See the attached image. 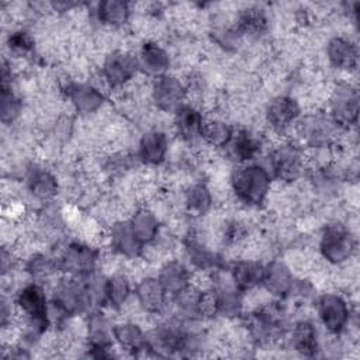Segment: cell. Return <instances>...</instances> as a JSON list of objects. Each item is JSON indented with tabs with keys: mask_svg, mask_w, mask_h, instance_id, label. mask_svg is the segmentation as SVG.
I'll return each mask as SVG.
<instances>
[{
	"mask_svg": "<svg viewBox=\"0 0 360 360\" xmlns=\"http://www.w3.org/2000/svg\"><path fill=\"white\" fill-rule=\"evenodd\" d=\"M273 186L274 180L267 167L257 162L235 165L228 176L231 194L248 210L264 207L270 198Z\"/></svg>",
	"mask_w": 360,
	"mask_h": 360,
	"instance_id": "obj_1",
	"label": "cell"
},
{
	"mask_svg": "<svg viewBox=\"0 0 360 360\" xmlns=\"http://www.w3.org/2000/svg\"><path fill=\"white\" fill-rule=\"evenodd\" d=\"M49 301L51 311L58 314V326L65 319L86 315L94 308L86 280L63 274L53 280Z\"/></svg>",
	"mask_w": 360,
	"mask_h": 360,
	"instance_id": "obj_2",
	"label": "cell"
},
{
	"mask_svg": "<svg viewBox=\"0 0 360 360\" xmlns=\"http://www.w3.org/2000/svg\"><path fill=\"white\" fill-rule=\"evenodd\" d=\"M266 167L273 180L283 184H292L301 180L308 172L305 149L292 138L274 139L266 155Z\"/></svg>",
	"mask_w": 360,
	"mask_h": 360,
	"instance_id": "obj_3",
	"label": "cell"
},
{
	"mask_svg": "<svg viewBox=\"0 0 360 360\" xmlns=\"http://www.w3.org/2000/svg\"><path fill=\"white\" fill-rule=\"evenodd\" d=\"M304 149H335L343 129L329 117L325 108H314L302 112L291 131Z\"/></svg>",
	"mask_w": 360,
	"mask_h": 360,
	"instance_id": "obj_4",
	"label": "cell"
},
{
	"mask_svg": "<svg viewBox=\"0 0 360 360\" xmlns=\"http://www.w3.org/2000/svg\"><path fill=\"white\" fill-rule=\"evenodd\" d=\"M346 221H326L318 236V255L332 267H339L356 257L357 236Z\"/></svg>",
	"mask_w": 360,
	"mask_h": 360,
	"instance_id": "obj_5",
	"label": "cell"
},
{
	"mask_svg": "<svg viewBox=\"0 0 360 360\" xmlns=\"http://www.w3.org/2000/svg\"><path fill=\"white\" fill-rule=\"evenodd\" d=\"M325 100V111L343 131L357 127L360 96L353 80L340 79L332 83Z\"/></svg>",
	"mask_w": 360,
	"mask_h": 360,
	"instance_id": "obj_6",
	"label": "cell"
},
{
	"mask_svg": "<svg viewBox=\"0 0 360 360\" xmlns=\"http://www.w3.org/2000/svg\"><path fill=\"white\" fill-rule=\"evenodd\" d=\"M205 290L211 297L215 316L232 321L242 315L243 291L238 288L228 269L221 267L208 274V285Z\"/></svg>",
	"mask_w": 360,
	"mask_h": 360,
	"instance_id": "obj_7",
	"label": "cell"
},
{
	"mask_svg": "<svg viewBox=\"0 0 360 360\" xmlns=\"http://www.w3.org/2000/svg\"><path fill=\"white\" fill-rule=\"evenodd\" d=\"M315 314L329 335H343L354 318L350 300L339 291H323L316 295Z\"/></svg>",
	"mask_w": 360,
	"mask_h": 360,
	"instance_id": "obj_8",
	"label": "cell"
},
{
	"mask_svg": "<svg viewBox=\"0 0 360 360\" xmlns=\"http://www.w3.org/2000/svg\"><path fill=\"white\" fill-rule=\"evenodd\" d=\"M302 112L301 101L295 96L288 93L274 94L263 107V122L269 132L277 136L276 139H281L292 131Z\"/></svg>",
	"mask_w": 360,
	"mask_h": 360,
	"instance_id": "obj_9",
	"label": "cell"
},
{
	"mask_svg": "<svg viewBox=\"0 0 360 360\" xmlns=\"http://www.w3.org/2000/svg\"><path fill=\"white\" fill-rule=\"evenodd\" d=\"M58 267L60 274L86 278L98 270L100 250L86 240H70L58 253Z\"/></svg>",
	"mask_w": 360,
	"mask_h": 360,
	"instance_id": "obj_10",
	"label": "cell"
},
{
	"mask_svg": "<svg viewBox=\"0 0 360 360\" xmlns=\"http://www.w3.org/2000/svg\"><path fill=\"white\" fill-rule=\"evenodd\" d=\"M98 75L108 90H124L139 75L135 51L114 48L103 56Z\"/></svg>",
	"mask_w": 360,
	"mask_h": 360,
	"instance_id": "obj_11",
	"label": "cell"
},
{
	"mask_svg": "<svg viewBox=\"0 0 360 360\" xmlns=\"http://www.w3.org/2000/svg\"><path fill=\"white\" fill-rule=\"evenodd\" d=\"M188 89L186 82L173 73L155 77L149 83L150 104L160 112L173 114L180 105L187 103Z\"/></svg>",
	"mask_w": 360,
	"mask_h": 360,
	"instance_id": "obj_12",
	"label": "cell"
},
{
	"mask_svg": "<svg viewBox=\"0 0 360 360\" xmlns=\"http://www.w3.org/2000/svg\"><path fill=\"white\" fill-rule=\"evenodd\" d=\"M62 94L70 108L82 115L90 117L104 105L107 94L91 80H75L68 77L62 83Z\"/></svg>",
	"mask_w": 360,
	"mask_h": 360,
	"instance_id": "obj_13",
	"label": "cell"
},
{
	"mask_svg": "<svg viewBox=\"0 0 360 360\" xmlns=\"http://www.w3.org/2000/svg\"><path fill=\"white\" fill-rule=\"evenodd\" d=\"M181 245L184 256L183 260L190 266V269H194L193 271L200 274H211L224 267L222 256L214 249V246H211L191 229L187 231Z\"/></svg>",
	"mask_w": 360,
	"mask_h": 360,
	"instance_id": "obj_14",
	"label": "cell"
},
{
	"mask_svg": "<svg viewBox=\"0 0 360 360\" xmlns=\"http://www.w3.org/2000/svg\"><path fill=\"white\" fill-rule=\"evenodd\" d=\"M22 181L28 195L42 204L55 201L60 191L59 177L52 169L42 163H28L22 173Z\"/></svg>",
	"mask_w": 360,
	"mask_h": 360,
	"instance_id": "obj_15",
	"label": "cell"
},
{
	"mask_svg": "<svg viewBox=\"0 0 360 360\" xmlns=\"http://www.w3.org/2000/svg\"><path fill=\"white\" fill-rule=\"evenodd\" d=\"M323 55L330 69L353 75L359 66V45L357 41L349 34H335L326 39Z\"/></svg>",
	"mask_w": 360,
	"mask_h": 360,
	"instance_id": "obj_16",
	"label": "cell"
},
{
	"mask_svg": "<svg viewBox=\"0 0 360 360\" xmlns=\"http://www.w3.org/2000/svg\"><path fill=\"white\" fill-rule=\"evenodd\" d=\"M321 333L311 318H298L288 326L283 343L300 356L315 357L321 354Z\"/></svg>",
	"mask_w": 360,
	"mask_h": 360,
	"instance_id": "obj_17",
	"label": "cell"
},
{
	"mask_svg": "<svg viewBox=\"0 0 360 360\" xmlns=\"http://www.w3.org/2000/svg\"><path fill=\"white\" fill-rule=\"evenodd\" d=\"M132 297L146 315H163L169 309L170 297L156 276L143 274L136 278Z\"/></svg>",
	"mask_w": 360,
	"mask_h": 360,
	"instance_id": "obj_18",
	"label": "cell"
},
{
	"mask_svg": "<svg viewBox=\"0 0 360 360\" xmlns=\"http://www.w3.org/2000/svg\"><path fill=\"white\" fill-rule=\"evenodd\" d=\"M105 245L110 248L112 255L121 259H142L143 245L132 232L127 218H121L110 224V226L105 229Z\"/></svg>",
	"mask_w": 360,
	"mask_h": 360,
	"instance_id": "obj_19",
	"label": "cell"
},
{
	"mask_svg": "<svg viewBox=\"0 0 360 360\" xmlns=\"http://www.w3.org/2000/svg\"><path fill=\"white\" fill-rule=\"evenodd\" d=\"M170 152V141L167 132L160 127L148 128L138 139L136 159L146 167L162 166Z\"/></svg>",
	"mask_w": 360,
	"mask_h": 360,
	"instance_id": "obj_20",
	"label": "cell"
},
{
	"mask_svg": "<svg viewBox=\"0 0 360 360\" xmlns=\"http://www.w3.org/2000/svg\"><path fill=\"white\" fill-rule=\"evenodd\" d=\"M139 75L150 80L170 73L173 58L169 49L156 39H145L135 51Z\"/></svg>",
	"mask_w": 360,
	"mask_h": 360,
	"instance_id": "obj_21",
	"label": "cell"
},
{
	"mask_svg": "<svg viewBox=\"0 0 360 360\" xmlns=\"http://www.w3.org/2000/svg\"><path fill=\"white\" fill-rule=\"evenodd\" d=\"M205 115L200 105L187 101L172 114V131L186 146L201 142V129Z\"/></svg>",
	"mask_w": 360,
	"mask_h": 360,
	"instance_id": "obj_22",
	"label": "cell"
},
{
	"mask_svg": "<svg viewBox=\"0 0 360 360\" xmlns=\"http://www.w3.org/2000/svg\"><path fill=\"white\" fill-rule=\"evenodd\" d=\"M264 148L263 136L250 128H235L225 150V159L233 165L256 162Z\"/></svg>",
	"mask_w": 360,
	"mask_h": 360,
	"instance_id": "obj_23",
	"label": "cell"
},
{
	"mask_svg": "<svg viewBox=\"0 0 360 360\" xmlns=\"http://www.w3.org/2000/svg\"><path fill=\"white\" fill-rule=\"evenodd\" d=\"M297 277L284 259L273 257L264 263L262 287L271 298L287 300L295 285Z\"/></svg>",
	"mask_w": 360,
	"mask_h": 360,
	"instance_id": "obj_24",
	"label": "cell"
},
{
	"mask_svg": "<svg viewBox=\"0 0 360 360\" xmlns=\"http://www.w3.org/2000/svg\"><path fill=\"white\" fill-rule=\"evenodd\" d=\"M112 338L115 346L131 356L152 354L148 339V330H145L134 319H122L114 322Z\"/></svg>",
	"mask_w": 360,
	"mask_h": 360,
	"instance_id": "obj_25",
	"label": "cell"
},
{
	"mask_svg": "<svg viewBox=\"0 0 360 360\" xmlns=\"http://www.w3.org/2000/svg\"><path fill=\"white\" fill-rule=\"evenodd\" d=\"M233 24L245 41H260L269 32L271 20L263 6L250 4L236 11Z\"/></svg>",
	"mask_w": 360,
	"mask_h": 360,
	"instance_id": "obj_26",
	"label": "cell"
},
{
	"mask_svg": "<svg viewBox=\"0 0 360 360\" xmlns=\"http://www.w3.org/2000/svg\"><path fill=\"white\" fill-rule=\"evenodd\" d=\"M215 195L212 188L204 181L188 183L181 193V210L191 219L207 217L214 208Z\"/></svg>",
	"mask_w": 360,
	"mask_h": 360,
	"instance_id": "obj_27",
	"label": "cell"
},
{
	"mask_svg": "<svg viewBox=\"0 0 360 360\" xmlns=\"http://www.w3.org/2000/svg\"><path fill=\"white\" fill-rule=\"evenodd\" d=\"M156 277L169 294L173 297L194 281V271L190 266L177 257H167L159 264Z\"/></svg>",
	"mask_w": 360,
	"mask_h": 360,
	"instance_id": "obj_28",
	"label": "cell"
},
{
	"mask_svg": "<svg viewBox=\"0 0 360 360\" xmlns=\"http://www.w3.org/2000/svg\"><path fill=\"white\" fill-rule=\"evenodd\" d=\"M134 294V281L124 270L105 274L104 278V307L121 311Z\"/></svg>",
	"mask_w": 360,
	"mask_h": 360,
	"instance_id": "obj_29",
	"label": "cell"
},
{
	"mask_svg": "<svg viewBox=\"0 0 360 360\" xmlns=\"http://www.w3.org/2000/svg\"><path fill=\"white\" fill-rule=\"evenodd\" d=\"M238 288L243 292L262 285L264 274V262L255 257H239L226 267Z\"/></svg>",
	"mask_w": 360,
	"mask_h": 360,
	"instance_id": "obj_30",
	"label": "cell"
},
{
	"mask_svg": "<svg viewBox=\"0 0 360 360\" xmlns=\"http://www.w3.org/2000/svg\"><path fill=\"white\" fill-rule=\"evenodd\" d=\"M127 219L143 248L152 243L162 232V218L148 205L136 207Z\"/></svg>",
	"mask_w": 360,
	"mask_h": 360,
	"instance_id": "obj_31",
	"label": "cell"
},
{
	"mask_svg": "<svg viewBox=\"0 0 360 360\" xmlns=\"http://www.w3.org/2000/svg\"><path fill=\"white\" fill-rule=\"evenodd\" d=\"M132 15L131 4L122 0H103L94 6V20L107 30L124 28Z\"/></svg>",
	"mask_w": 360,
	"mask_h": 360,
	"instance_id": "obj_32",
	"label": "cell"
},
{
	"mask_svg": "<svg viewBox=\"0 0 360 360\" xmlns=\"http://www.w3.org/2000/svg\"><path fill=\"white\" fill-rule=\"evenodd\" d=\"M22 271L27 274L28 280L41 283L51 281L59 271L56 255L45 253L44 250H32L27 255Z\"/></svg>",
	"mask_w": 360,
	"mask_h": 360,
	"instance_id": "obj_33",
	"label": "cell"
},
{
	"mask_svg": "<svg viewBox=\"0 0 360 360\" xmlns=\"http://www.w3.org/2000/svg\"><path fill=\"white\" fill-rule=\"evenodd\" d=\"M233 132L235 127L224 115L205 117L201 129V142L214 150H224L232 139Z\"/></svg>",
	"mask_w": 360,
	"mask_h": 360,
	"instance_id": "obj_34",
	"label": "cell"
},
{
	"mask_svg": "<svg viewBox=\"0 0 360 360\" xmlns=\"http://www.w3.org/2000/svg\"><path fill=\"white\" fill-rule=\"evenodd\" d=\"M37 38L27 28H15L6 38V46L15 59H27L35 55Z\"/></svg>",
	"mask_w": 360,
	"mask_h": 360,
	"instance_id": "obj_35",
	"label": "cell"
},
{
	"mask_svg": "<svg viewBox=\"0 0 360 360\" xmlns=\"http://www.w3.org/2000/svg\"><path fill=\"white\" fill-rule=\"evenodd\" d=\"M14 80H1V121L6 125L14 124L22 112V101L17 94Z\"/></svg>",
	"mask_w": 360,
	"mask_h": 360,
	"instance_id": "obj_36",
	"label": "cell"
}]
</instances>
